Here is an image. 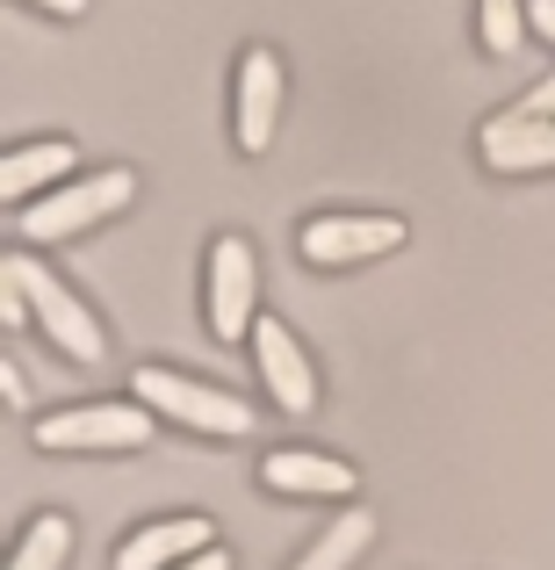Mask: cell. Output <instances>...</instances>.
<instances>
[{
    "label": "cell",
    "instance_id": "7",
    "mask_svg": "<svg viewBox=\"0 0 555 570\" xmlns=\"http://www.w3.org/2000/svg\"><path fill=\"white\" fill-rule=\"evenodd\" d=\"M476 153H484L490 174H542V167H555V124L548 116L498 109L484 130H476Z\"/></svg>",
    "mask_w": 555,
    "mask_h": 570
},
{
    "label": "cell",
    "instance_id": "19",
    "mask_svg": "<svg viewBox=\"0 0 555 570\" xmlns=\"http://www.w3.org/2000/svg\"><path fill=\"white\" fill-rule=\"evenodd\" d=\"M181 570H231V557H224V549H209V557H195V563H181Z\"/></svg>",
    "mask_w": 555,
    "mask_h": 570
},
{
    "label": "cell",
    "instance_id": "13",
    "mask_svg": "<svg viewBox=\"0 0 555 570\" xmlns=\"http://www.w3.org/2000/svg\"><path fill=\"white\" fill-rule=\"evenodd\" d=\"M368 542H375V513H368V505H347V513H339L289 570H354L368 557Z\"/></svg>",
    "mask_w": 555,
    "mask_h": 570
},
{
    "label": "cell",
    "instance_id": "14",
    "mask_svg": "<svg viewBox=\"0 0 555 570\" xmlns=\"http://www.w3.org/2000/svg\"><path fill=\"white\" fill-rule=\"evenodd\" d=\"M66 557H72V528L58 513H43V520H29V528H22L8 570H66Z\"/></svg>",
    "mask_w": 555,
    "mask_h": 570
},
{
    "label": "cell",
    "instance_id": "8",
    "mask_svg": "<svg viewBox=\"0 0 555 570\" xmlns=\"http://www.w3.org/2000/svg\"><path fill=\"white\" fill-rule=\"evenodd\" d=\"M252 354H260V376H267V390H275L281 412H310V404H318V368H310L304 340H296L281 318L252 325Z\"/></svg>",
    "mask_w": 555,
    "mask_h": 570
},
{
    "label": "cell",
    "instance_id": "12",
    "mask_svg": "<svg viewBox=\"0 0 555 570\" xmlns=\"http://www.w3.org/2000/svg\"><path fill=\"white\" fill-rule=\"evenodd\" d=\"M80 167V153H72L66 138H37V145H14L8 167H0V195H8V209L22 217L29 203H43L51 188H66V174Z\"/></svg>",
    "mask_w": 555,
    "mask_h": 570
},
{
    "label": "cell",
    "instance_id": "4",
    "mask_svg": "<svg viewBox=\"0 0 555 570\" xmlns=\"http://www.w3.org/2000/svg\"><path fill=\"white\" fill-rule=\"evenodd\" d=\"M138 195V174L130 167H101V174H80V181H66V188H51L43 203H29L22 217H14V238H80V232H95L101 217H116V209Z\"/></svg>",
    "mask_w": 555,
    "mask_h": 570
},
{
    "label": "cell",
    "instance_id": "3",
    "mask_svg": "<svg viewBox=\"0 0 555 570\" xmlns=\"http://www.w3.org/2000/svg\"><path fill=\"white\" fill-rule=\"evenodd\" d=\"M145 441H152V412L138 397H101L37 419V448H51V455H130Z\"/></svg>",
    "mask_w": 555,
    "mask_h": 570
},
{
    "label": "cell",
    "instance_id": "15",
    "mask_svg": "<svg viewBox=\"0 0 555 570\" xmlns=\"http://www.w3.org/2000/svg\"><path fill=\"white\" fill-rule=\"evenodd\" d=\"M476 29H484L490 58H513L527 37V0H476Z\"/></svg>",
    "mask_w": 555,
    "mask_h": 570
},
{
    "label": "cell",
    "instance_id": "16",
    "mask_svg": "<svg viewBox=\"0 0 555 570\" xmlns=\"http://www.w3.org/2000/svg\"><path fill=\"white\" fill-rule=\"evenodd\" d=\"M519 116H548V124H555V72H548V80H534V87H527V101H519Z\"/></svg>",
    "mask_w": 555,
    "mask_h": 570
},
{
    "label": "cell",
    "instance_id": "20",
    "mask_svg": "<svg viewBox=\"0 0 555 570\" xmlns=\"http://www.w3.org/2000/svg\"><path fill=\"white\" fill-rule=\"evenodd\" d=\"M37 8H51V14H87V0H37Z\"/></svg>",
    "mask_w": 555,
    "mask_h": 570
},
{
    "label": "cell",
    "instance_id": "10",
    "mask_svg": "<svg viewBox=\"0 0 555 570\" xmlns=\"http://www.w3.org/2000/svg\"><path fill=\"white\" fill-rule=\"evenodd\" d=\"M209 549H217V528L202 513H181V520H152V528L130 534L116 549V570H181L195 557H209Z\"/></svg>",
    "mask_w": 555,
    "mask_h": 570
},
{
    "label": "cell",
    "instance_id": "18",
    "mask_svg": "<svg viewBox=\"0 0 555 570\" xmlns=\"http://www.w3.org/2000/svg\"><path fill=\"white\" fill-rule=\"evenodd\" d=\"M0 397H8V404H14V412H22V368H14V362H8V368H0Z\"/></svg>",
    "mask_w": 555,
    "mask_h": 570
},
{
    "label": "cell",
    "instance_id": "6",
    "mask_svg": "<svg viewBox=\"0 0 555 570\" xmlns=\"http://www.w3.org/2000/svg\"><path fill=\"white\" fill-rule=\"evenodd\" d=\"M404 246V217H310L296 232V253L310 267H347V261H375V253Z\"/></svg>",
    "mask_w": 555,
    "mask_h": 570
},
{
    "label": "cell",
    "instance_id": "1",
    "mask_svg": "<svg viewBox=\"0 0 555 570\" xmlns=\"http://www.w3.org/2000/svg\"><path fill=\"white\" fill-rule=\"evenodd\" d=\"M8 289L29 304V318L43 325V340H51L66 362H101V318L66 289V275H51L29 246L8 253Z\"/></svg>",
    "mask_w": 555,
    "mask_h": 570
},
{
    "label": "cell",
    "instance_id": "17",
    "mask_svg": "<svg viewBox=\"0 0 555 570\" xmlns=\"http://www.w3.org/2000/svg\"><path fill=\"white\" fill-rule=\"evenodd\" d=\"M527 22H534V29H542V37L555 43V0H527Z\"/></svg>",
    "mask_w": 555,
    "mask_h": 570
},
{
    "label": "cell",
    "instance_id": "9",
    "mask_svg": "<svg viewBox=\"0 0 555 570\" xmlns=\"http://www.w3.org/2000/svg\"><path fill=\"white\" fill-rule=\"evenodd\" d=\"M275 116H281V58H275V43H252L238 58V145L267 153L275 145Z\"/></svg>",
    "mask_w": 555,
    "mask_h": 570
},
{
    "label": "cell",
    "instance_id": "11",
    "mask_svg": "<svg viewBox=\"0 0 555 570\" xmlns=\"http://www.w3.org/2000/svg\"><path fill=\"white\" fill-rule=\"evenodd\" d=\"M260 484L289 491V499H354L361 476H354L339 455H318V448H275V455L260 462Z\"/></svg>",
    "mask_w": 555,
    "mask_h": 570
},
{
    "label": "cell",
    "instance_id": "5",
    "mask_svg": "<svg viewBox=\"0 0 555 570\" xmlns=\"http://www.w3.org/2000/svg\"><path fill=\"white\" fill-rule=\"evenodd\" d=\"M209 325H217V340H246L260 325V261L238 232L209 246Z\"/></svg>",
    "mask_w": 555,
    "mask_h": 570
},
{
    "label": "cell",
    "instance_id": "2",
    "mask_svg": "<svg viewBox=\"0 0 555 570\" xmlns=\"http://www.w3.org/2000/svg\"><path fill=\"white\" fill-rule=\"evenodd\" d=\"M130 397H138L145 412L181 419L188 433H217V441H246L252 419H260L246 397H231V390H209V383L181 376V368H138V376H130Z\"/></svg>",
    "mask_w": 555,
    "mask_h": 570
}]
</instances>
